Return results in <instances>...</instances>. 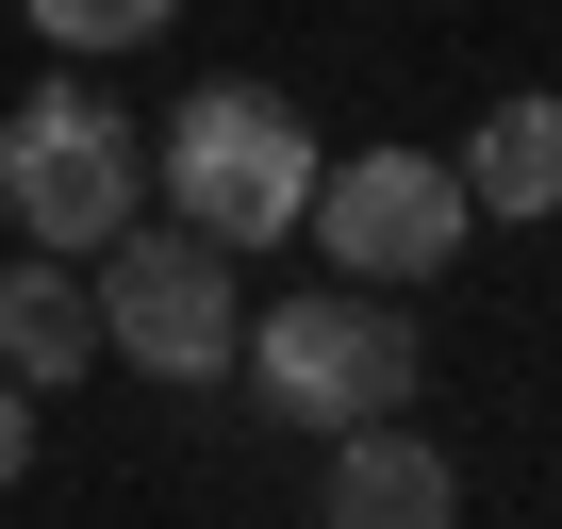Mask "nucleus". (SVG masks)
<instances>
[{"label": "nucleus", "mask_w": 562, "mask_h": 529, "mask_svg": "<svg viewBox=\"0 0 562 529\" xmlns=\"http://www.w3.org/2000/svg\"><path fill=\"white\" fill-rule=\"evenodd\" d=\"M414 381H430V348H414V315L381 299V282H299L281 315H248V397L281 414V430H364V414H414Z\"/></svg>", "instance_id": "f257e3e1"}, {"label": "nucleus", "mask_w": 562, "mask_h": 529, "mask_svg": "<svg viewBox=\"0 0 562 529\" xmlns=\"http://www.w3.org/2000/svg\"><path fill=\"white\" fill-rule=\"evenodd\" d=\"M0 215H18V248H83L100 264L149 215V116H116L83 67L34 83L18 116H0Z\"/></svg>", "instance_id": "f03ea898"}, {"label": "nucleus", "mask_w": 562, "mask_h": 529, "mask_svg": "<svg viewBox=\"0 0 562 529\" xmlns=\"http://www.w3.org/2000/svg\"><path fill=\"white\" fill-rule=\"evenodd\" d=\"M149 182H166V215H199L232 248H281L315 215V133H299L281 83H182V116L149 133Z\"/></svg>", "instance_id": "7ed1b4c3"}, {"label": "nucleus", "mask_w": 562, "mask_h": 529, "mask_svg": "<svg viewBox=\"0 0 562 529\" xmlns=\"http://www.w3.org/2000/svg\"><path fill=\"white\" fill-rule=\"evenodd\" d=\"M232 232H199V215H133L116 248H100V331H116V364H149V381H232L248 364V282H232Z\"/></svg>", "instance_id": "20e7f679"}, {"label": "nucleus", "mask_w": 562, "mask_h": 529, "mask_svg": "<svg viewBox=\"0 0 562 529\" xmlns=\"http://www.w3.org/2000/svg\"><path fill=\"white\" fill-rule=\"evenodd\" d=\"M299 232L348 264V282H447V248L480 232V199H463L447 149H348V166H315Z\"/></svg>", "instance_id": "39448f33"}, {"label": "nucleus", "mask_w": 562, "mask_h": 529, "mask_svg": "<svg viewBox=\"0 0 562 529\" xmlns=\"http://www.w3.org/2000/svg\"><path fill=\"white\" fill-rule=\"evenodd\" d=\"M0 364H18L34 397H67L83 364H116V331H100V282H83V248H18V264H0Z\"/></svg>", "instance_id": "423d86ee"}, {"label": "nucleus", "mask_w": 562, "mask_h": 529, "mask_svg": "<svg viewBox=\"0 0 562 529\" xmlns=\"http://www.w3.org/2000/svg\"><path fill=\"white\" fill-rule=\"evenodd\" d=\"M447 513H463V480H447V447L414 414L331 430V529H447Z\"/></svg>", "instance_id": "0eeeda50"}, {"label": "nucleus", "mask_w": 562, "mask_h": 529, "mask_svg": "<svg viewBox=\"0 0 562 529\" xmlns=\"http://www.w3.org/2000/svg\"><path fill=\"white\" fill-rule=\"evenodd\" d=\"M447 166H463L480 215H529V232H546V215H562V100H496Z\"/></svg>", "instance_id": "6e6552de"}, {"label": "nucleus", "mask_w": 562, "mask_h": 529, "mask_svg": "<svg viewBox=\"0 0 562 529\" xmlns=\"http://www.w3.org/2000/svg\"><path fill=\"white\" fill-rule=\"evenodd\" d=\"M18 18H34L67 67H100V50H149V34L182 18V0H18Z\"/></svg>", "instance_id": "1a4fd4ad"}, {"label": "nucleus", "mask_w": 562, "mask_h": 529, "mask_svg": "<svg viewBox=\"0 0 562 529\" xmlns=\"http://www.w3.org/2000/svg\"><path fill=\"white\" fill-rule=\"evenodd\" d=\"M18 463H34V381L0 364V496H18Z\"/></svg>", "instance_id": "9d476101"}]
</instances>
